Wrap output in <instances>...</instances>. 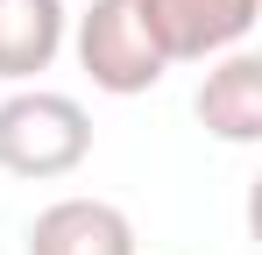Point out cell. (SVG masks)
Instances as JSON below:
<instances>
[{
	"instance_id": "obj_2",
	"label": "cell",
	"mask_w": 262,
	"mask_h": 255,
	"mask_svg": "<svg viewBox=\"0 0 262 255\" xmlns=\"http://www.w3.org/2000/svg\"><path fill=\"white\" fill-rule=\"evenodd\" d=\"M64 42L78 50V71H85L99 92H114V99H135V92L163 85V71H170L163 50H156V36L142 29L135 0H92Z\"/></svg>"
},
{
	"instance_id": "obj_6",
	"label": "cell",
	"mask_w": 262,
	"mask_h": 255,
	"mask_svg": "<svg viewBox=\"0 0 262 255\" xmlns=\"http://www.w3.org/2000/svg\"><path fill=\"white\" fill-rule=\"evenodd\" d=\"M64 36H71L64 0H0V78L29 85L36 71H50Z\"/></svg>"
},
{
	"instance_id": "obj_3",
	"label": "cell",
	"mask_w": 262,
	"mask_h": 255,
	"mask_svg": "<svg viewBox=\"0 0 262 255\" xmlns=\"http://www.w3.org/2000/svg\"><path fill=\"white\" fill-rule=\"evenodd\" d=\"M135 14L156 36L163 64H213L248 42L262 0H135Z\"/></svg>"
},
{
	"instance_id": "obj_5",
	"label": "cell",
	"mask_w": 262,
	"mask_h": 255,
	"mask_svg": "<svg viewBox=\"0 0 262 255\" xmlns=\"http://www.w3.org/2000/svg\"><path fill=\"white\" fill-rule=\"evenodd\" d=\"M199 121H206V135L234 142V149L262 142V57H248V50L213 57V71L199 85Z\"/></svg>"
},
{
	"instance_id": "obj_4",
	"label": "cell",
	"mask_w": 262,
	"mask_h": 255,
	"mask_svg": "<svg viewBox=\"0 0 262 255\" xmlns=\"http://www.w3.org/2000/svg\"><path fill=\"white\" fill-rule=\"evenodd\" d=\"M29 255H135V220L106 199H57L29 220Z\"/></svg>"
},
{
	"instance_id": "obj_1",
	"label": "cell",
	"mask_w": 262,
	"mask_h": 255,
	"mask_svg": "<svg viewBox=\"0 0 262 255\" xmlns=\"http://www.w3.org/2000/svg\"><path fill=\"white\" fill-rule=\"evenodd\" d=\"M92 156V114L71 92L21 85L0 99V170L7 177H71Z\"/></svg>"
}]
</instances>
